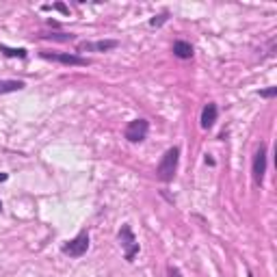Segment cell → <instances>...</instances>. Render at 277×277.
<instances>
[{
    "label": "cell",
    "mask_w": 277,
    "mask_h": 277,
    "mask_svg": "<svg viewBox=\"0 0 277 277\" xmlns=\"http://www.w3.org/2000/svg\"><path fill=\"white\" fill-rule=\"evenodd\" d=\"M178 160H180V149L178 147H169L156 167V178L160 182H171L178 171Z\"/></svg>",
    "instance_id": "cell-1"
},
{
    "label": "cell",
    "mask_w": 277,
    "mask_h": 277,
    "mask_svg": "<svg viewBox=\"0 0 277 277\" xmlns=\"http://www.w3.org/2000/svg\"><path fill=\"white\" fill-rule=\"evenodd\" d=\"M119 245L124 247V258L128 262H132L135 260V256L138 254V243H137V238H135V234H132V230H130V225L126 223V225H122V230H119Z\"/></svg>",
    "instance_id": "cell-2"
},
{
    "label": "cell",
    "mask_w": 277,
    "mask_h": 277,
    "mask_svg": "<svg viewBox=\"0 0 277 277\" xmlns=\"http://www.w3.org/2000/svg\"><path fill=\"white\" fill-rule=\"evenodd\" d=\"M147 132H149V122H147V119H132V122L126 126L124 135H126V138H128L130 143H141V141H145Z\"/></svg>",
    "instance_id": "cell-3"
},
{
    "label": "cell",
    "mask_w": 277,
    "mask_h": 277,
    "mask_svg": "<svg viewBox=\"0 0 277 277\" xmlns=\"http://www.w3.org/2000/svg\"><path fill=\"white\" fill-rule=\"evenodd\" d=\"M87 249H89V234L87 232H80L76 238H72L69 243L63 245V254L69 256V258H80L87 254Z\"/></svg>",
    "instance_id": "cell-4"
},
{
    "label": "cell",
    "mask_w": 277,
    "mask_h": 277,
    "mask_svg": "<svg viewBox=\"0 0 277 277\" xmlns=\"http://www.w3.org/2000/svg\"><path fill=\"white\" fill-rule=\"evenodd\" d=\"M251 173H254V182L258 186H262L264 173H267V145L260 143V147L254 154V165H251Z\"/></svg>",
    "instance_id": "cell-5"
},
{
    "label": "cell",
    "mask_w": 277,
    "mask_h": 277,
    "mask_svg": "<svg viewBox=\"0 0 277 277\" xmlns=\"http://www.w3.org/2000/svg\"><path fill=\"white\" fill-rule=\"evenodd\" d=\"M43 59H48V61H56V63H63V65H80V67H85V65H89V59H85V56H80V54H72V52H41Z\"/></svg>",
    "instance_id": "cell-6"
},
{
    "label": "cell",
    "mask_w": 277,
    "mask_h": 277,
    "mask_svg": "<svg viewBox=\"0 0 277 277\" xmlns=\"http://www.w3.org/2000/svg\"><path fill=\"white\" fill-rule=\"evenodd\" d=\"M119 43L115 39H104V41H83L78 46V52H109L117 48Z\"/></svg>",
    "instance_id": "cell-7"
},
{
    "label": "cell",
    "mask_w": 277,
    "mask_h": 277,
    "mask_svg": "<svg viewBox=\"0 0 277 277\" xmlns=\"http://www.w3.org/2000/svg\"><path fill=\"white\" fill-rule=\"evenodd\" d=\"M217 115H219L217 104L208 102V104L204 106V111H201V128H204V130H210L212 126H215V122H217Z\"/></svg>",
    "instance_id": "cell-8"
},
{
    "label": "cell",
    "mask_w": 277,
    "mask_h": 277,
    "mask_svg": "<svg viewBox=\"0 0 277 277\" xmlns=\"http://www.w3.org/2000/svg\"><path fill=\"white\" fill-rule=\"evenodd\" d=\"M173 54L178 59H191L193 56V46L188 41H173Z\"/></svg>",
    "instance_id": "cell-9"
},
{
    "label": "cell",
    "mask_w": 277,
    "mask_h": 277,
    "mask_svg": "<svg viewBox=\"0 0 277 277\" xmlns=\"http://www.w3.org/2000/svg\"><path fill=\"white\" fill-rule=\"evenodd\" d=\"M24 89L22 80H0V93H13Z\"/></svg>",
    "instance_id": "cell-10"
},
{
    "label": "cell",
    "mask_w": 277,
    "mask_h": 277,
    "mask_svg": "<svg viewBox=\"0 0 277 277\" xmlns=\"http://www.w3.org/2000/svg\"><path fill=\"white\" fill-rule=\"evenodd\" d=\"M0 52L4 56H17V59H26V50L24 48H7V46H0Z\"/></svg>",
    "instance_id": "cell-11"
},
{
    "label": "cell",
    "mask_w": 277,
    "mask_h": 277,
    "mask_svg": "<svg viewBox=\"0 0 277 277\" xmlns=\"http://www.w3.org/2000/svg\"><path fill=\"white\" fill-rule=\"evenodd\" d=\"M169 20V13H160V15H154L152 20H149V26H162V24H165Z\"/></svg>",
    "instance_id": "cell-12"
},
{
    "label": "cell",
    "mask_w": 277,
    "mask_h": 277,
    "mask_svg": "<svg viewBox=\"0 0 277 277\" xmlns=\"http://www.w3.org/2000/svg\"><path fill=\"white\" fill-rule=\"evenodd\" d=\"M277 96V87H271V89L260 91V98H275Z\"/></svg>",
    "instance_id": "cell-13"
},
{
    "label": "cell",
    "mask_w": 277,
    "mask_h": 277,
    "mask_svg": "<svg viewBox=\"0 0 277 277\" xmlns=\"http://www.w3.org/2000/svg\"><path fill=\"white\" fill-rule=\"evenodd\" d=\"M167 275H169V277H180V271L175 269V267H169V269H167Z\"/></svg>",
    "instance_id": "cell-14"
},
{
    "label": "cell",
    "mask_w": 277,
    "mask_h": 277,
    "mask_svg": "<svg viewBox=\"0 0 277 277\" xmlns=\"http://www.w3.org/2000/svg\"><path fill=\"white\" fill-rule=\"evenodd\" d=\"M7 178H9L7 173H0V182H4V180H7Z\"/></svg>",
    "instance_id": "cell-15"
},
{
    "label": "cell",
    "mask_w": 277,
    "mask_h": 277,
    "mask_svg": "<svg viewBox=\"0 0 277 277\" xmlns=\"http://www.w3.org/2000/svg\"><path fill=\"white\" fill-rule=\"evenodd\" d=\"M0 210H2V201H0Z\"/></svg>",
    "instance_id": "cell-16"
},
{
    "label": "cell",
    "mask_w": 277,
    "mask_h": 277,
    "mask_svg": "<svg viewBox=\"0 0 277 277\" xmlns=\"http://www.w3.org/2000/svg\"><path fill=\"white\" fill-rule=\"evenodd\" d=\"M247 277H254V275H251V273H249V275H247Z\"/></svg>",
    "instance_id": "cell-17"
}]
</instances>
